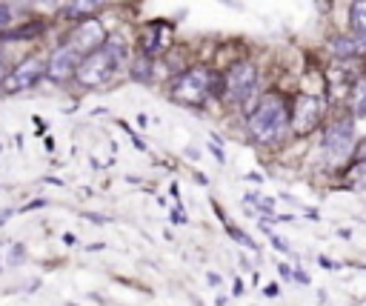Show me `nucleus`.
<instances>
[{
	"label": "nucleus",
	"instance_id": "412c9836",
	"mask_svg": "<svg viewBox=\"0 0 366 306\" xmlns=\"http://www.w3.org/2000/svg\"><path fill=\"white\" fill-rule=\"evenodd\" d=\"M9 72H12V69H9V63H6V52L0 49V84H4V78H6Z\"/></svg>",
	"mask_w": 366,
	"mask_h": 306
},
{
	"label": "nucleus",
	"instance_id": "5701e85b",
	"mask_svg": "<svg viewBox=\"0 0 366 306\" xmlns=\"http://www.w3.org/2000/svg\"><path fill=\"white\" fill-rule=\"evenodd\" d=\"M43 206H46V200H43V198H38V200H29L21 212H32V209H43Z\"/></svg>",
	"mask_w": 366,
	"mask_h": 306
},
{
	"label": "nucleus",
	"instance_id": "39448f33",
	"mask_svg": "<svg viewBox=\"0 0 366 306\" xmlns=\"http://www.w3.org/2000/svg\"><path fill=\"white\" fill-rule=\"evenodd\" d=\"M324 155L329 161H346L352 158L355 152V118L346 115V118H335L324 126Z\"/></svg>",
	"mask_w": 366,
	"mask_h": 306
},
{
	"label": "nucleus",
	"instance_id": "6e6552de",
	"mask_svg": "<svg viewBox=\"0 0 366 306\" xmlns=\"http://www.w3.org/2000/svg\"><path fill=\"white\" fill-rule=\"evenodd\" d=\"M106 40H109V35H106L103 23H101L98 18H89V21H81V26H78L75 32H72L69 46L75 49L81 57H86V55H92V52L103 49V46H106Z\"/></svg>",
	"mask_w": 366,
	"mask_h": 306
},
{
	"label": "nucleus",
	"instance_id": "b1692460",
	"mask_svg": "<svg viewBox=\"0 0 366 306\" xmlns=\"http://www.w3.org/2000/svg\"><path fill=\"white\" fill-rule=\"evenodd\" d=\"M278 272H280V278H286V280L295 278V269H289L286 264H278Z\"/></svg>",
	"mask_w": 366,
	"mask_h": 306
},
{
	"label": "nucleus",
	"instance_id": "aec40b11",
	"mask_svg": "<svg viewBox=\"0 0 366 306\" xmlns=\"http://www.w3.org/2000/svg\"><path fill=\"white\" fill-rule=\"evenodd\" d=\"M23 258H26V249H23L21 244H15V249H12V261H9V264H15V266H18V264H23Z\"/></svg>",
	"mask_w": 366,
	"mask_h": 306
},
{
	"label": "nucleus",
	"instance_id": "a211bd4d",
	"mask_svg": "<svg viewBox=\"0 0 366 306\" xmlns=\"http://www.w3.org/2000/svg\"><path fill=\"white\" fill-rule=\"evenodd\" d=\"M9 23H12V9L6 4H0V35L9 29Z\"/></svg>",
	"mask_w": 366,
	"mask_h": 306
},
{
	"label": "nucleus",
	"instance_id": "f257e3e1",
	"mask_svg": "<svg viewBox=\"0 0 366 306\" xmlns=\"http://www.w3.org/2000/svg\"><path fill=\"white\" fill-rule=\"evenodd\" d=\"M249 135L255 143L261 146H278L286 140V135L292 132V109L286 106V101L275 92L258 98L255 109L246 118Z\"/></svg>",
	"mask_w": 366,
	"mask_h": 306
},
{
	"label": "nucleus",
	"instance_id": "393cba45",
	"mask_svg": "<svg viewBox=\"0 0 366 306\" xmlns=\"http://www.w3.org/2000/svg\"><path fill=\"white\" fill-rule=\"evenodd\" d=\"M206 280H209V286H221L224 283V278L217 275V272H206Z\"/></svg>",
	"mask_w": 366,
	"mask_h": 306
},
{
	"label": "nucleus",
	"instance_id": "f03ea898",
	"mask_svg": "<svg viewBox=\"0 0 366 306\" xmlns=\"http://www.w3.org/2000/svg\"><path fill=\"white\" fill-rule=\"evenodd\" d=\"M126 60V46L120 38H109L103 49L86 55L75 72V81L84 86V89H98V86H106L115 72L120 69V63Z\"/></svg>",
	"mask_w": 366,
	"mask_h": 306
},
{
	"label": "nucleus",
	"instance_id": "6ab92c4d",
	"mask_svg": "<svg viewBox=\"0 0 366 306\" xmlns=\"http://www.w3.org/2000/svg\"><path fill=\"white\" fill-rule=\"evenodd\" d=\"M352 161H366V137L360 143H355V152H352Z\"/></svg>",
	"mask_w": 366,
	"mask_h": 306
},
{
	"label": "nucleus",
	"instance_id": "bb28decb",
	"mask_svg": "<svg viewBox=\"0 0 366 306\" xmlns=\"http://www.w3.org/2000/svg\"><path fill=\"white\" fill-rule=\"evenodd\" d=\"M295 280H298V283H304V286H307V283H309V275H307V272H304V269H295Z\"/></svg>",
	"mask_w": 366,
	"mask_h": 306
},
{
	"label": "nucleus",
	"instance_id": "cd10ccee",
	"mask_svg": "<svg viewBox=\"0 0 366 306\" xmlns=\"http://www.w3.org/2000/svg\"><path fill=\"white\" fill-rule=\"evenodd\" d=\"M209 149L215 152V158H217V161H221V164H224V152H221V146H217V143H212Z\"/></svg>",
	"mask_w": 366,
	"mask_h": 306
},
{
	"label": "nucleus",
	"instance_id": "7c9ffc66",
	"mask_svg": "<svg viewBox=\"0 0 366 306\" xmlns=\"http://www.w3.org/2000/svg\"><path fill=\"white\" fill-rule=\"evenodd\" d=\"M263 292H266V295H269V298H275V295H278V286H275V283H272V286H266V289H263Z\"/></svg>",
	"mask_w": 366,
	"mask_h": 306
},
{
	"label": "nucleus",
	"instance_id": "9b49d317",
	"mask_svg": "<svg viewBox=\"0 0 366 306\" xmlns=\"http://www.w3.org/2000/svg\"><path fill=\"white\" fill-rule=\"evenodd\" d=\"M329 52H332V57H338V60L363 57V55H366V35H355V32L335 35V38L329 40Z\"/></svg>",
	"mask_w": 366,
	"mask_h": 306
},
{
	"label": "nucleus",
	"instance_id": "7ed1b4c3",
	"mask_svg": "<svg viewBox=\"0 0 366 306\" xmlns=\"http://www.w3.org/2000/svg\"><path fill=\"white\" fill-rule=\"evenodd\" d=\"M212 95H224V74H215L206 66H192L172 81V101L186 106H203Z\"/></svg>",
	"mask_w": 366,
	"mask_h": 306
},
{
	"label": "nucleus",
	"instance_id": "a878e982",
	"mask_svg": "<svg viewBox=\"0 0 366 306\" xmlns=\"http://www.w3.org/2000/svg\"><path fill=\"white\" fill-rule=\"evenodd\" d=\"M172 223H186V212H183V206H178V209L172 212Z\"/></svg>",
	"mask_w": 366,
	"mask_h": 306
},
{
	"label": "nucleus",
	"instance_id": "20e7f679",
	"mask_svg": "<svg viewBox=\"0 0 366 306\" xmlns=\"http://www.w3.org/2000/svg\"><path fill=\"white\" fill-rule=\"evenodd\" d=\"M258 66L249 63V60H238L235 66H229V72L224 74V98L235 106H244V109H255L252 103H258Z\"/></svg>",
	"mask_w": 366,
	"mask_h": 306
},
{
	"label": "nucleus",
	"instance_id": "9d476101",
	"mask_svg": "<svg viewBox=\"0 0 366 306\" xmlns=\"http://www.w3.org/2000/svg\"><path fill=\"white\" fill-rule=\"evenodd\" d=\"M169 43H172V26L164 23V21H152L140 35V55L158 57V55H164L169 49Z\"/></svg>",
	"mask_w": 366,
	"mask_h": 306
},
{
	"label": "nucleus",
	"instance_id": "c85d7f7f",
	"mask_svg": "<svg viewBox=\"0 0 366 306\" xmlns=\"http://www.w3.org/2000/svg\"><path fill=\"white\" fill-rule=\"evenodd\" d=\"M63 244H66V246H75V244H78V238L72 235V232H66V235H63Z\"/></svg>",
	"mask_w": 366,
	"mask_h": 306
},
{
	"label": "nucleus",
	"instance_id": "2f4dec72",
	"mask_svg": "<svg viewBox=\"0 0 366 306\" xmlns=\"http://www.w3.org/2000/svg\"><path fill=\"white\" fill-rule=\"evenodd\" d=\"M35 4H57V0H35Z\"/></svg>",
	"mask_w": 366,
	"mask_h": 306
},
{
	"label": "nucleus",
	"instance_id": "0eeeda50",
	"mask_svg": "<svg viewBox=\"0 0 366 306\" xmlns=\"http://www.w3.org/2000/svg\"><path fill=\"white\" fill-rule=\"evenodd\" d=\"M46 66H49V60H43V57H38V55H32V57H26L23 63H18L6 78H4V84H0V92L4 95H18V92H26V89H32L43 74H46Z\"/></svg>",
	"mask_w": 366,
	"mask_h": 306
},
{
	"label": "nucleus",
	"instance_id": "4be33fe9",
	"mask_svg": "<svg viewBox=\"0 0 366 306\" xmlns=\"http://www.w3.org/2000/svg\"><path fill=\"white\" fill-rule=\"evenodd\" d=\"M266 235H269V241H272V246L275 249H280V252H289V246H286V241H280L275 232H269V229H266Z\"/></svg>",
	"mask_w": 366,
	"mask_h": 306
},
{
	"label": "nucleus",
	"instance_id": "f3484780",
	"mask_svg": "<svg viewBox=\"0 0 366 306\" xmlns=\"http://www.w3.org/2000/svg\"><path fill=\"white\" fill-rule=\"evenodd\" d=\"M227 232H229V238H232V241H238V244H244L246 249H252V252L258 249V244H255V241H252V238H249L246 232H241V229H238L235 223H229V220H227Z\"/></svg>",
	"mask_w": 366,
	"mask_h": 306
},
{
	"label": "nucleus",
	"instance_id": "dca6fc26",
	"mask_svg": "<svg viewBox=\"0 0 366 306\" xmlns=\"http://www.w3.org/2000/svg\"><path fill=\"white\" fill-rule=\"evenodd\" d=\"M346 181H349V186H366V161H352Z\"/></svg>",
	"mask_w": 366,
	"mask_h": 306
},
{
	"label": "nucleus",
	"instance_id": "2eb2a0df",
	"mask_svg": "<svg viewBox=\"0 0 366 306\" xmlns=\"http://www.w3.org/2000/svg\"><path fill=\"white\" fill-rule=\"evenodd\" d=\"M132 78H135V81H149V78H152V57L140 55V57L132 63Z\"/></svg>",
	"mask_w": 366,
	"mask_h": 306
},
{
	"label": "nucleus",
	"instance_id": "423d86ee",
	"mask_svg": "<svg viewBox=\"0 0 366 306\" xmlns=\"http://www.w3.org/2000/svg\"><path fill=\"white\" fill-rule=\"evenodd\" d=\"M289 109H292V132L304 137V135H309L321 126L326 103H324L321 95H298Z\"/></svg>",
	"mask_w": 366,
	"mask_h": 306
},
{
	"label": "nucleus",
	"instance_id": "ddd939ff",
	"mask_svg": "<svg viewBox=\"0 0 366 306\" xmlns=\"http://www.w3.org/2000/svg\"><path fill=\"white\" fill-rule=\"evenodd\" d=\"M98 9H101L98 0H72V4L63 9V18H69V21H89V18L98 15Z\"/></svg>",
	"mask_w": 366,
	"mask_h": 306
},
{
	"label": "nucleus",
	"instance_id": "f8f14e48",
	"mask_svg": "<svg viewBox=\"0 0 366 306\" xmlns=\"http://www.w3.org/2000/svg\"><path fill=\"white\" fill-rule=\"evenodd\" d=\"M346 109L355 120H366V72L358 74L355 84L346 92Z\"/></svg>",
	"mask_w": 366,
	"mask_h": 306
},
{
	"label": "nucleus",
	"instance_id": "1a4fd4ad",
	"mask_svg": "<svg viewBox=\"0 0 366 306\" xmlns=\"http://www.w3.org/2000/svg\"><path fill=\"white\" fill-rule=\"evenodd\" d=\"M81 60H84V57L66 43V46H60V49H55V52L49 55L46 74H49L55 84H63V81H69V78H75V72H78Z\"/></svg>",
	"mask_w": 366,
	"mask_h": 306
},
{
	"label": "nucleus",
	"instance_id": "c756f323",
	"mask_svg": "<svg viewBox=\"0 0 366 306\" xmlns=\"http://www.w3.org/2000/svg\"><path fill=\"white\" fill-rule=\"evenodd\" d=\"M9 217H12V209H4V212H0V226H4Z\"/></svg>",
	"mask_w": 366,
	"mask_h": 306
},
{
	"label": "nucleus",
	"instance_id": "4468645a",
	"mask_svg": "<svg viewBox=\"0 0 366 306\" xmlns=\"http://www.w3.org/2000/svg\"><path fill=\"white\" fill-rule=\"evenodd\" d=\"M346 23H349V32L366 35V0H352L346 12Z\"/></svg>",
	"mask_w": 366,
	"mask_h": 306
}]
</instances>
